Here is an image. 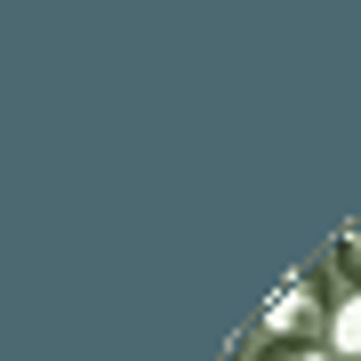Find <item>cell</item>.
<instances>
[{
	"instance_id": "cell-1",
	"label": "cell",
	"mask_w": 361,
	"mask_h": 361,
	"mask_svg": "<svg viewBox=\"0 0 361 361\" xmlns=\"http://www.w3.org/2000/svg\"><path fill=\"white\" fill-rule=\"evenodd\" d=\"M329 305H337V273H329V257H313L305 273H289V281L265 297V313L233 337V345H249V353L257 345H322L329 337Z\"/></svg>"
},
{
	"instance_id": "cell-2",
	"label": "cell",
	"mask_w": 361,
	"mask_h": 361,
	"mask_svg": "<svg viewBox=\"0 0 361 361\" xmlns=\"http://www.w3.org/2000/svg\"><path fill=\"white\" fill-rule=\"evenodd\" d=\"M322 345L337 361H361V289H337V305H329V337Z\"/></svg>"
},
{
	"instance_id": "cell-3",
	"label": "cell",
	"mask_w": 361,
	"mask_h": 361,
	"mask_svg": "<svg viewBox=\"0 0 361 361\" xmlns=\"http://www.w3.org/2000/svg\"><path fill=\"white\" fill-rule=\"evenodd\" d=\"M329 273H337V289H361V225H353V233H337Z\"/></svg>"
},
{
	"instance_id": "cell-4",
	"label": "cell",
	"mask_w": 361,
	"mask_h": 361,
	"mask_svg": "<svg viewBox=\"0 0 361 361\" xmlns=\"http://www.w3.org/2000/svg\"><path fill=\"white\" fill-rule=\"evenodd\" d=\"M241 353H249V345H241ZM249 361H337V353H329V345H257Z\"/></svg>"
},
{
	"instance_id": "cell-5",
	"label": "cell",
	"mask_w": 361,
	"mask_h": 361,
	"mask_svg": "<svg viewBox=\"0 0 361 361\" xmlns=\"http://www.w3.org/2000/svg\"><path fill=\"white\" fill-rule=\"evenodd\" d=\"M225 361H249V353H241V345H233V353H225Z\"/></svg>"
}]
</instances>
